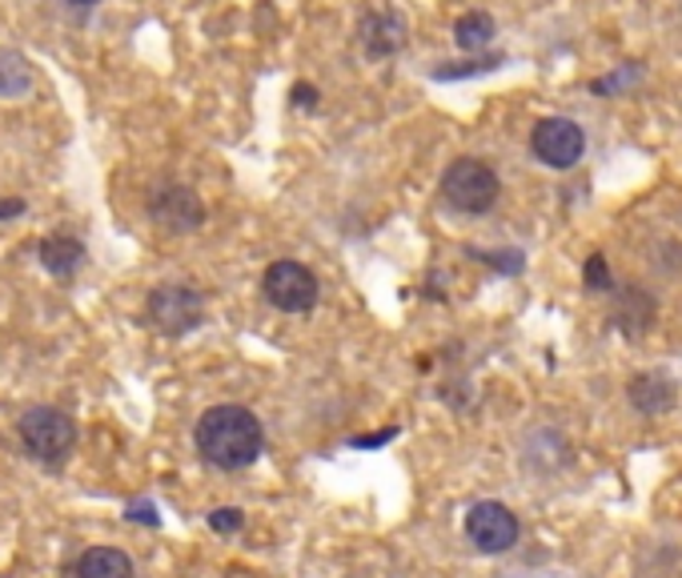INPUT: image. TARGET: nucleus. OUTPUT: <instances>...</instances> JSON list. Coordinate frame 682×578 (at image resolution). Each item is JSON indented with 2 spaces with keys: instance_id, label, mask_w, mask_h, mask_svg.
<instances>
[{
  "instance_id": "11",
  "label": "nucleus",
  "mask_w": 682,
  "mask_h": 578,
  "mask_svg": "<svg viewBox=\"0 0 682 578\" xmlns=\"http://www.w3.org/2000/svg\"><path fill=\"white\" fill-rule=\"evenodd\" d=\"M73 578H133V558L116 547H89L77 558Z\"/></svg>"
},
{
  "instance_id": "4",
  "label": "nucleus",
  "mask_w": 682,
  "mask_h": 578,
  "mask_svg": "<svg viewBox=\"0 0 682 578\" xmlns=\"http://www.w3.org/2000/svg\"><path fill=\"white\" fill-rule=\"evenodd\" d=\"M149 326L165 337H181L205 322V297L193 285H157L145 302Z\"/></svg>"
},
{
  "instance_id": "13",
  "label": "nucleus",
  "mask_w": 682,
  "mask_h": 578,
  "mask_svg": "<svg viewBox=\"0 0 682 578\" xmlns=\"http://www.w3.org/2000/svg\"><path fill=\"white\" fill-rule=\"evenodd\" d=\"M454 41H458L462 53H478V49H486V44L493 41V17L482 9L462 12V17L454 21Z\"/></svg>"
},
{
  "instance_id": "5",
  "label": "nucleus",
  "mask_w": 682,
  "mask_h": 578,
  "mask_svg": "<svg viewBox=\"0 0 682 578\" xmlns=\"http://www.w3.org/2000/svg\"><path fill=\"white\" fill-rule=\"evenodd\" d=\"M262 294L282 314H309L317 305V277L302 262H273L262 277Z\"/></svg>"
},
{
  "instance_id": "18",
  "label": "nucleus",
  "mask_w": 682,
  "mask_h": 578,
  "mask_svg": "<svg viewBox=\"0 0 682 578\" xmlns=\"http://www.w3.org/2000/svg\"><path fill=\"white\" fill-rule=\"evenodd\" d=\"M482 262L493 265V270H502V274H522V253L506 250V253H482Z\"/></svg>"
},
{
  "instance_id": "23",
  "label": "nucleus",
  "mask_w": 682,
  "mask_h": 578,
  "mask_svg": "<svg viewBox=\"0 0 682 578\" xmlns=\"http://www.w3.org/2000/svg\"><path fill=\"white\" fill-rule=\"evenodd\" d=\"M64 4H73V9H93V4H101V0H64Z\"/></svg>"
},
{
  "instance_id": "9",
  "label": "nucleus",
  "mask_w": 682,
  "mask_h": 578,
  "mask_svg": "<svg viewBox=\"0 0 682 578\" xmlns=\"http://www.w3.org/2000/svg\"><path fill=\"white\" fill-rule=\"evenodd\" d=\"M357 44L369 61H386L406 49V21L398 12H366L357 21Z\"/></svg>"
},
{
  "instance_id": "19",
  "label": "nucleus",
  "mask_w": 682,
  "mask_h": 578,
  "mask_svg": "<svg viewBox=\"0 0 682 578\" xmlns=\"http://www.w3.org/2000/svg\"><path fill=\"white\" fill-rule=\"evenodd\" d=\"M125 518H129V523H145V526H161V518H157V506H153V503H129Z\"/></svg>"
},
{
  "instance_id": "15",
  "label": "nucleus",
  "mask_w": 682,
  "mask_h": 578,
  "mask_svg": "<svg viewBox=\"0 0 682 578\" xmlns=\"http://www.w3.org/2000/svg\"><path fill=\"white\" fill-rule=\"evenodd\" d=\"M582 285H587L590 294H607V290H614V277H610L607 257H602V253L587 257V265H582Z\"/></svg>"
},
{
  "instance_id": "14",
  "label": "nucleus",
  "mask_w": 682,
  "mask_h": 578,
  "mask_svg": "<svg viewBox=\"0 0 682 578\" xmlns=\"http://www.w3.org/2000/svg\"><path fill=\"white\" fill-rule=\"evenodd\" d=\"M32 89V64L17 49H0V97H24Z\"/></svg>"
},
{
  "instance_id": "8",
  "label": "nucleus",
  "mask_w": 682,
  "mask_h": 578,
  "mask_svg": "<svg viewBox=\"0 0 682 578\" xmlns=\"http://www.w3.org/2000/svg\"><path fill=\"white\" fill-rule=\"evenodd\" d=\"M149 217L165 233H197L205 225V205L190 185H161L149 197Z\"/></svg>"
},
{
  "instance_id": "21",
  "label": "nucleus",
  "mask_w": 682,
  "mask_h": 578,
  "mask_svg": "<svg viewBox=\"0 0 682 578\" xmlns=\"http://www.w3.org/2000/svg\"><path fill=\"white\" fill-rule=\"evenodd\" d=\"M394 426H389V430H378V434H369V438H354V450H374V446H386L389 438H394Z\"/></svg>"
},
{
  "instance_id": "3",
  "label": "nucleus",
  "mask_w": 682,
  "mask_h": 578,
  "mask_svg": "<svg viewBox=\"0 0 682 578\" xmlns=\"http://www.w3.org/2000/svg\"><path fill=\"white\" fill-rule=\"evenodd\" d=\"M441 197H446L450 210L478 217V213H490L493 205H498L502 181H498V173H493L486 161L458 158L446 173H441Z\"/></svg>"
},
{
  "instance_id": "6",
  "label": "nucleus",
  "mask_w": 682,
  "mask_h": 578,
  "mask_svg": "<svg viewBox=\"0 0 682 578\" xmlns=\"http://www.w3.org/2000/svg\"><path fill=\"white\" fill-rule=\"evenodd\" d=\"M530 149H535V158L550 169H574L587 153V133L578 121L570 116H546L538 121L535 133H530Z\"/></svg>"
},
{
  "instance_id": "7",
  "label": "nucleus",
  "mask_w": 682,
  "mask_h": 578,
  "mask_svg": "<svg viewBox=\"0 0 682 578\" xmlns=\"http://www.w3.org/2000/svg\"><path fill=\"white\" fill-rule=\"evenodd\" d=\"M518 515L502 503H474L470 515H466V538L482 555H506L510 547H518Z\"/></svg>"
},
{
  "instance_id": "1",
  "label": "nucleus",
  "mask_w": 682,
  "mask_h": 578,
  "mask_svg": "<svg viewBox=\"0 0 682 578\" xmlns=\"http://www.w3.org/2000/svg\"><path fill=\"white\" fill-rule=\"evenodd\" d=\"M193 442H197V454L217 470H245L262 458L265 450V430L262 418L245 406H210V410L197 418V430H193Z\"/></svg>"
},
{
  "instance_id": "17",
  "label": "nucleus",
  "mask_w": 682,
  "mask_h": 578,
  "mask_svg": "<svg viewBox=\"0 0 682 578\" xmlns=\"http://www.w3.org/2000/svg\"><path fill=\"white\" fill-rule=\"evenodd\" d=\"M210 526L217 530V535H237L245 526V515L237 510V506H221V510H213L210 515Z\"/></svg>"
},
{
  "instance_id": "10",
  "label": "nucleus",
  "mask_w": 682,
  "mask_h": 578,
  "mask_svg": "<svg viewBox=\"0 0 682 578\" xmlns=\"http://www.w3.org/2000/svg\"><path fill=\"white\" fill-rule=\"evenodd\" d=\"M627 394H630V406H634L639 414H647V418L666 414L674 402H679V386H674V378L671 374H662V369H651V374L630 378Z\"/></svg>"
},
{
  "instance_id": "12",
  "label": "nucleus",
  "mask_w": 682,
  "mask_h": 578,
  "mask_svg": "<svg viewBox=\"0 0 682 578\" xmlns=\"http://www.w3.org/2000/svg\"><path fill=\"white\" fill-rule=\"evenodd\" d=\"M37 253H41V265L53 277H73L77 270H81V262H84V245L77 242V237H69V233H53V237H44V242L37 245Z\"/></svg>"
},
{
  "instance_id": "2",
  "label": "nucleus",
  "mask_w": 682,
  "mask_h": 578,
  "mask_svg": "<svg viewBox=\"0 0 682 578\" xmlns=\"http://www.w3.org/2000/svg\"><path fill=\"white\" fill-rule=\"evenodd\" d=\"M17 434H21L24 454L41 466H61L77 446V422L64 410H53V406L24 410L17 422Z\"/></svg>"
},
{
  "instance_id": "20",
  "label": "nucleus",
  "mask_w": 682,
  "mask_h": 578,
  "mask_svg": "<svg viewBox=\"0 0 682 578\" xmlns=\"http://www.w3.org/2000/svg\"><path fill=\"white\" fill-rule=\"evenodd\" d=\"M294 105L297 109H317V89L314 84H294Z\"/></svg>"
},
{
  "instance_id": "22",
  "label": "nucleus",
  "mask_w": 682,
  "mask_h": 578,
  "mask_svg": "<svg viewBox=\"0 0 682 578\" xmlns=\"http://www.w3.org/2000/svg\"><path fill=\"white\" fill-rule=\"evenodd\" d=\"M24 213V201L21 197H0V221L4 217H21Z\"/></svg>"
},
{
  "instance_id": "16",
  "label": "nucleus",
  "mask_w": 682,
  "mask_h": 578,
  "mask_svg": "<svg viewBox=\"0 0 682 578\" xmlns=\"http://www.w3.org/2000/svg\"><path fill=\"white\" fill-rule=\"evenodd\" d=\"M639 77H642V69L639 64H627L622 73H610V77H599V81L590 84L594 93H622L627 84H639Z\"/></svg>"
}]
</instances>
